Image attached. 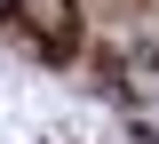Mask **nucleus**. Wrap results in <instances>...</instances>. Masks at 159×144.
I'll return each instance as SVG.
<instances>
[{
    "mask_svg": "<svg viewBox=\"0 0 159 144\" xmlns=\"http://www.w3.org/2000/svg\"><path fill=\"white\" fill-rule=\"evenodd\" d=\"M16 16H24L40 56H72L80 48V0H16Z\"/></svg>",
    "mask_w": 159,
    "mask_h": 144,
    "instance_id": "f257e3e1",
    "label": "nucleus"
},
{
    "mask_svg": "<svg viewBox=\"0 0 159 144\" xmlns=\"http://www.w3.org/2000/svg\"><path fill=\"white\" fill-rule=\"evenodd\" d=\"M8 16H16V0H0V24H8Z\"/></svg>",
    "mask_w": 159,
    "mask_h": 144,
    "instance_id": "f03ea898",
    "label": "nucleus"
}]
</instances>
